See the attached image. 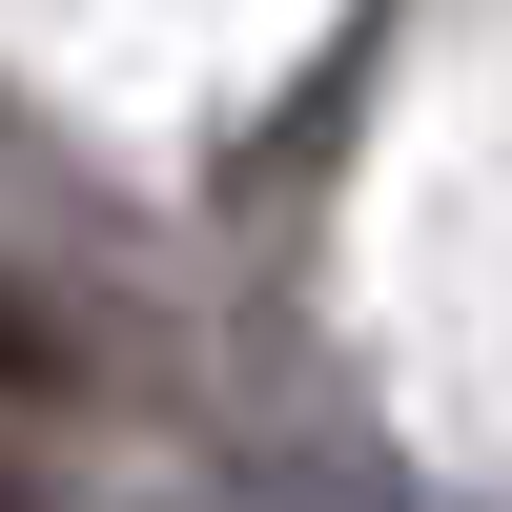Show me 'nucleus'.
Listing matches in <instances>:
<instances>
[{
  "instance_id": "obj_1",
  "label": "nucleus",
  "mask_w": 512,
  "mask_h": 512,
  "mask_svg": "<svg viewBox=\"0 0 512 512\" xmlns=\"http://www.w3.org/2000/svg\"><path fill=\"white\" fill-rule=\"evenodd\" d=\"M62 390H82V349L41 328V287H0V410H62Z\"/></svg>"
},
{
  "instance_id": "obj_2",
  "label": "nucleus",
  "mask_w": 512,
  "mask_h": 512,
  "mask_svg": "<svg viewBox=\"0 0 512 512\" xmlns=\"http://www.w3.org/2000/svg\"><path fill=\"white\" fill-rule=\"evenodd\" d=\"M0 512H21V492H0Z\"/></svg>"
}]
</instances>
